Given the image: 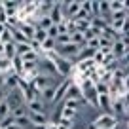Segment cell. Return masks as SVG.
<instances>
[{"instance_id": "3", "label": "cell", "mask_w": 129, "mask_h": 129, "mask_svg": "<svg viewBox=\"0 0 129 129\" xmlns=\"http://www.w3.org/2000/svg\"><path fill=\"white\" fill-rule=\"evenodd\" d=\"M80 46H76V44H64V46H57L55 48V51H57V55H61V57H64V59H76L78 57V53H80Z\"/></svg>"}, {"instance_id": "25", "label": "cell", "mask_w": 129, "mask_h": 129, "mask_svg": "<svg viewBox=\"0 0 129 129\" xmlns=\"http://www.w3.org/2000/svg\"><path fill=\"white\" fill-rule=\"evenodd\" d=\"M57 27V32H59V36L61 34H69V30H67V21H61L59 25H55Z\"/></svg>"}, {"instance_id": "13", "label": "cell", "mask_w": 129, "mask_h": 129, "mask_svg": "<svg viewBox=\"0 0 129 129\" xmlns=\"http://www.w3.org/2000/svg\"><path fill=\"white\" fill-rule=\"evenodd\" d=\"M2 55H4V59L12 61L13 57H17L15 53V42H10V44H4V49H2Z\"/></svg>"}, {"instance_id": "5", "label": "cell", "mask_w": 129, "mask_h": 129, "mask_svg": "<svg viewBox=\"0 0 129 129\" xmlns=\"http://www.w3.org/2000/svg\"><path fill=\"white\" fill-rule=\"evenodd\" d=\"M69 87H70V80H69V78L61 80L59 84L55 85V97H53V105H55V103H59L63 97H67V91H69Z\"/></svg>"}, {"instance_id": "20", "label": "cell", "mask_w": 129, "mask_h": 129, "mask_svg": "<svg viewBox=\"0 0 129 129\" xmlns=\"http://www.w3.org/2000/svg\"><path fill=\"white\" fill-rule=\"evenodd\" d=\"M8 116H12V108H10V105L8 103H0V121L4 120V118H8Z\"/></svg>"}, {"instance_id": "30", "label": "cell", "mask_w": 129, "mask_h": 129, "mask_svg": "<svg viewBox=\"0 0 129 129\" xmlns=\"http://www.w3.org/2000/svg\"><path fill=\"white\" fill-rule=\"evenodd\" d=\"M6 129H23V127H19V125H15V123H12V125H8Z\"/></svg>"}, {"instance_id": "7", "label": "cell", "mask_w": 129, "mask_h": 129, "mask_svg": "<svg viewBox=\"0 0 129 129\" xmlns=\"http://www.w3.org/2000/svg\"><path fill=\"white\" fill-rule=\"evenodd\" d=\"M127 51H129V48H127V46H125L121 40L114 42V44H112V49H110V53L114 55V59H123Z\"/></svg>"}, {"instance_id": "18", "label": "cell", "mask_w": 129, "mask_h": 129, "mask_svg": "<svg viewBox=\"0 0 129 129\" xmlns=\"http://www.w3.org/2000/svg\"><path fill=\"white\" fill-rule=\"evenodd\" d=\"M46 38H48V32H46L44 28H36V30H34V36H32V40H34V42H38V44L42 46Z\"/></svg>"}, {"instance_id": "1", "label": "cell", "mask_w": 129, "mask_h": 129, "mask_svg": "<svg viewBox=\"0 0 129 129\" xmlns=\"http://www.w3.org/2000/svg\"><path fill=\"white\" fill-rule=\"evenodd\" d=\"M48 59L55 64V70H57L59 76L67 78L72 72V63H70L69 59H64V57H61V55H55V53H48Z\"/></svg>"}, {"instance_id": "29", "label": "cell", "mask_w": 129, "mask_h": 129, "mask_svg": "<svg viewBox=\"0 0 129 129\" xmlns=\"http://www.w3.org/2000/svg\"><path fill=\"white\" fill-rule=\"evenodd\" d=\"M123 116L129 118V103H125V110H123Z\"/></svg>"}, {"instance_id": "16", "label": "cell", "mask_w": 129, "mask_h": 129, "mask_svg": "<svg viewBox=\"0 0 129 129\" xmlns=\"http://www.w3.org/2000/svg\"><path fill=\"white\" fill-rule=\"evenodd\" d=\"M27 114H28L27 105H21V106H17V108L12 110V118H13V120H17V118H25Z\"/></svg>"}, {"instance_id": "12", "label": "cell", "mask_w": 129, "mask_h": 129, "mask_svg": "<svg viewBox=\"0 0 129 129\" xmlns=\"http://www.w3.org/2000/svg\"><path fill=\"white\" fill-rule=\"evenodd\" d=\"M64 99H74V101H84V97H82V89L78 84H70L69 91H67V97Z\"/></svg>"}, {"instance_id": "22", "label": "cell", "mask_w": 129, "mask_h": 129, "mask_svg": "<svg viewBox=\"0 0 129 129\" xmlns=\"http://www.w3.org/2000/svg\"><path fill=\"white\" fill-rule=\"evenodd\" d=\"M84 101H74V99H67V101H64V108H70V110H74V112H76L78 108H80V105Z\"/></svg>"}, {"instance_id": "19", "label": "cell", "mask_w": 129, "mask_h": 129, "mask_svg": "<svg viewBox=\"0 0 129 129\" xmlns=\"http://www.w3.org/2000/svg\"><path fill=\"white\" fill-rule=\"evenodd\" d=\"M99 106H105L106 110H112V97L110 95H101L99 97Z\"/></svg>"}, {"instance_id": "11", "label": "cell", "mask_w": 129, "mask_h": 129, "mask_svg": "<svg viewBox=\"0 0 129 129\" xmlns=\"http://www.w3.org/2000/svg\"><path fill=\"white\" fill-rule=\"evenodd\" d=\"M27 108H28V112H38V114H46V112H48V110H46V108H48V105H44L40 99L27 103Z\"/></svg>"}, {"instance_id": "4", "label": "cell", "mask_w": 129, "mask_h": 129, "mask_svg": "<svg viewBox=\"0 0 129 129\" xmlns=\"http://www.w3.org/2000/svg\"><path fill=\"white\" fill-rule=\"evenodd\" d=\"M80 4L82 2H78V0H74V2H61L63 17L64 19H74L78 15V12H80Z\"/></svg>"}, {"instance_id": "2", "label": "cell", "mask_w": 129, "mask_h": 129, "mask_svg": "<svg viewBox=\"0 0 129 129\" xmlns=\"http://www.w3.org/2000/svg\"><path fill=\"white\" fill-rule=\"evenodd\" d=\"M116 125H118V118L114 116V114H110V112L101 114V116L93 121V127L95 129H116Z\"/></svg>"}, {"instance_id": "6", "label": "cell", "mask_w": 129, "mask_h": 129, "mask_svg": "<svg viewBox=\"0 0 129 129\" xmlns=\"http://www.w3.org/2000/svg\"><path fill=\"white\" fill-rule=\"evenodd\" d=\"M28 121H30V125H34V127H46V125L49 123L48 121V116L46 114H38V112H28L27 114Z\"/></svg>"}, {"instance_id": "17", "label": "cell", "mask_w": 129, "mask_h": 129, "mask_svg": "<svg viewBox=\"0 0 129 129\" xmlns=\"http://www.w3.org/2000/svg\"><path fill=\"white\" fill-rule=\"evenodd\" d=\"M112 110L116 114H123V110H125V101H123V97H118V101H114L112 103Z\"/></svg>"}, {"instance_id": "15", "label": "cell", "mask_w": 129, "mask_h": 129, "mask_svg": "<svg viewBox=\"0 0 129 129\" xmlns=\"http://www.w3.org/2000/svg\"><path fill=\"white\" fill-rule=\"evenodd\" d=\"M34 25H36V28H44V30H48L49 27H53L51 19H49L48 15H42V17H38V21H36Z\"/></svg>"}, {"instance_id": "10", "label": "cell", "mask_w": 129, "mask_h": 129, "mask_svg": "<svg viewBox=\"0 0 129 129\" xmlns=\"http://www.w3.org/2000/svg\"><path fill=\"white\" fill-rule=\"evenodd\" d=\"M15 28L23 32V34L28 38V40H32V36H34V30H36V25H34V23H25V21H19V25H17Z\"/></svg>"}, {"instance_id": "8", "label": "cell", "mask_w": 129, "mask_h": 129, "mask_svg": "<svg viewBox=\"0 0 129 129\" xmlns=\"http://www.w3.org/2000/svg\"><path fill=\"white\" fill-rule=\"evenodd\" d=\"M53 97H55V85H49V87L42 89L38 99H40L44 105H53Z\"/></svg>"}, {"instance_id": "14", "label": "cell", "mask_w": 129, "mask_h": 129, "mask_svg": "<svg viewBox=\"0 0 129 129\" xmlns=\"http://www.w3.org/2000/svg\"><path fill=\"white\" fill-rule=\"evenodd\" d=\"M21 61H23V63H40V53H36V51H28V53H25L23 57H21Z\"/></svg>"}, {"instance_id": "23", "label": "cell", "mask_w": 129, "mask_h": 129, "mask_svg": "<svg viewBox=\"0 0 129 129\" xmlns=\"http://www.w3.org/2000/svg\"><path fill=\"white\" fill-rule=\"evenodd\" d=\"M74 116H76V112H74V110L64 108V106H63V112H61V120H69V121H72V120H74Z\"/></svg>"}, {"instance_id": "31", "label": "cell", "mask_w": 129, "mask_h": 129, "mask_svg": "<svg viewBox=\"0 0 129 129\" xmlns=\"http://www.w3.org/2000/svg\"><path fill=\"white\" fill-rule=\"evenodd\" d=\"M121 61H123V63H125V64H129V51H127V53H125V57H123V59H121Z\"/></svg>"}, {"instance_id": "24", "label": "cell", "mask_w": 129, "mask_h": 129, "mask_svg": "<svg viewBox=\"0 0 129 129\" xmlns=\"http://www.w3.org/2000/svg\"><path fill=\"white\" fill-rule=\"evenodd\" d=\"M57 46H64V44H70V34H61V36H57Z\"/></svg>"}, {"instance_id": "26", "label": "cell", "mask_w": 129, "mask_h": 129, "mask_svg": "<svg viewBox=\"0 0 129 129\" xmlns=\"http://www.w3.org/2000/svg\"><path fill=\"white\" fill-rule=\"evenodd\" d=\"M12 123H13V118H12V116L4 118V120L0 121V129H6V127H8V125H12Z\"/></svg>"}, {"instance_id": "9", "label": "cell", "mask_w": 129, "mask_h": 129, "mask_svg": "<svg viewBox=\"0 0 129 129\" xmlns=\"http://www.w3.org/2000/svg\"><path fill=\"white\" fill-rule=\"evenodd\" d=\"M49 19H51V23L53 25H59L61 21H64V17H63V10H61V2H55V6L51 8V12H49Z\"/></svg>"}, {"instance_id": "28", "label": "cell", "mask_w": 129, "mask_h": 129, "mask_svg": "<svg viewBox=\"0 0 129 129\" xmlns=\"http://www.w3.org/2000/svg\"><path fill=\"white\" fill-rule=\"evenodd\" d=\"M6 97H8V89H0V103H4Z\"/></svg>"}, {"instance_id": "32", "label": "cell", "mask_w": 129, "mask_h": 129, "mask_svg": "<svg viewBox=\"0 0 129 129\" xmlns=\"http://www.w3.org/2000/svg\"><path fill=\"white\" fill-rule=\"evenodd\" d=\"M34 129H46V127H34Z\"/></svg>"}, {"instance_id": "27", "label": "cell", "mask_w": 129, "mask_h": 129, "mask_svg": "<svg viewBox=\"0 0 129 129\" xmlns=\"http://www.w3.org/2000/svg\"><path fill=\"white\" fill-rule=\"evenodd\" d=\"M0 89H6V76L2 70H0Z\"/></svg>"}, {"instance_id": "21", "label": "cell", "mask_w": 129, "mask_h": 129, "mask_svg": "<svg viewBox=\"0 0 129 129\" xmlns=\"http://www.w3.org/2000/svg\"><path fill=\"white\" fill-rule=\"evenodd\" d=\"M108 6H110V13L121 12V10H123V0H110Z\"/></svg>"}]
</instances>
